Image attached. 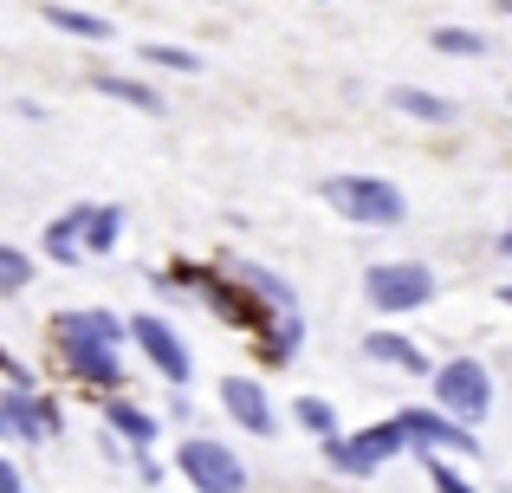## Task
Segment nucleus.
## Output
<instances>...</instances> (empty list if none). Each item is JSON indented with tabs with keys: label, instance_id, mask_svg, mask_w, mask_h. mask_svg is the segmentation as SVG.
<instances>
[{
	"label": "nucleus",
	"instance_id": "f3484780",
	"mask_svg": "<svg viewBox=\"0 0 512 493\" xmlns=\"http://www.w3.org/2000/svg\"><path fill=\"white\" fill-rule=\"evenodd\" d=\"M78 234H85V202H72L65 215L46 221V234H39V247H46L52 266H78L85 260V247H78Z\"/></svg>",
	"mask_w": 512,
	"mask_h": 493
},
{
	"label": "nucleus",
	"instance_id": "a211bd4d",
	"mask_svg": "<svg viewBox=\"0 0 512 493\" xmlns=\"http://www.w3.org/2000/svg\"><path fill=\"white\" fill-rule=\"evenodd\" d=\"M91 85H98V98H111V104H130V111H143V117H163V111H169V98H163L156 85H143V78H124V72H98Z\"/></svg>",
	"mask_w": 512,
	"mask_h": 493
},
{
	"label": "nucleus",
	"instance_id": "a878e982",
	"mask_svg": "<svg viewBox=\"0 0 512 493\" xmlns=\"http://www.w3.org/2000/svg\"><path fill=\"white\" fill-rule=\"evenodd\" d=\"M163 416H169V422H195V396H188V390H169Z\"/></svg>",
	"mask_w": 512,
	"mask_h": 493
},
{
	"label": "nucleus",
	"instance_id": "ddd939ff",
	"mask_svg": "<svg viewBox=\"0 0 512 493\" xmlns=\"http://www.w3.org/2000/svg\"><path fill=\"white\" fill-rule=\"evenodd\" d=\"M253 344H260L266 370H286L292 357H299V344H305V312H266L260 331H253Z\"/></svg>",
	"mask_w": 512,
	"mask_h": 493
},
{
	"label": "nucleus",
	"instance_id": "4468645a",
	"mask_svg": "<svg viewBox=\"0 0 512 493\" xmlns=\"http://www.w3.org/2000/svg\"><path fill=\"white\" fill-rule=\"evenodd\" d=\"M227 273H234L240 286L260 299V312H305V305H299V286H292L286 273H273V266H260V260H234Z\"/></svg>",
	"mask_w": 512,
	"mask_h": 493
},
{
	"label": "nucleus",
	"instance_id": "f8f14e48",
	"mask_svg": "<svg viewBox=\"0 0 512 493\" xmlns=\"http://www.w3.org/2000/svg\"><path fill=\"white\" fill-rule=\"evenodd\" d=\"M363 357L383 364V370H402V377H435V357H428L409 331H396V325H376L370 338H363Z\"/></svg>",
	"mask_w": 512,
	"mask_h": 493
},
{
	"label": "nucleus",
	"instance_id": "b1692460",
	"mask_svg": "<svg viewBox=\"0 0 512 493\" xmlns=\"http://www.w3.org/2000/svg\"><path fill=\"white\" fill-rule=\"evenodd\" d=\"M428 487H435V493H480L454 461H428Z\"/></svg>",
	"mask_w": 512,
	"mask_h": 493
},
{
	"label": "nucleus",
	"instance_id": "f257e3e1",
	"mask_svg": "<svg viewBox=\"0 0 512 493\" xmlns=\"http://www.w3.org/2000/svg\"><path fill=\"white\" fill-rule=\"evenodd\" d=\"M46 338H52L59 370L78 383V390H91V403L130 390V364H124L130 331H124V312H111V305H65V312L46 318Z\"/></svg>",
	"mask_w": 512,
	"mask_h": 493
},
{
	"label": "nucleus",
	"instance_id": "7ed1b4c3",
	"mask_svg": "<svg viewBox=\"0 0 512 493\" xmlns=\"http://www.w3.org/2000/svg\"><path fill=\"white\" fill-rule=\"evenodd\" d=\"M318 455H325V468L344 474V481H370V474H383L396 455H409V435H402L396 416H383V422H363V429H344V435H331V442H318Z\"/></svg>",
	"mask_w": 512,
	"mask_h": 493
},
{
	"label": "nucleus",
	"instance_id": "20e7f679",
	"mask_svg": "<svg viewBox=\"0 0 512 493\" xmlns=\"http://www.w3.org/2000/svg\"><path fill=\"white\" fill-rule=\"evenodd\" d=\"M318 195L338 208L350 228H402V215H409V195H402L389 176H363V169L325 176V189H318Z\"/></svg>",
	"mask_w": 512,
	"mask_h": 493
},
{
	"label": "nucleus",
	"instance_id": "6ab92c4d",
	"mask_svg": "<svg viewBox=\"0 0 512 493\" xmlns=\"http://www.w3.org/2000/svg\"><path fill=\"white\" fill-rule=\"evenodd\" d=\"M46 26L52 33H65V39H85V46H104V39L117 33L104 13H85V7H65V0H52L46 7Z\"/></svg>",
	"mask_w": 512,
	"mask_h": 493
},
{
	"label": "nucleus",
	"instance_id": "cd10ccee",
	"mask_svg": "<svg viewBox=\"0 0 512 493\" xmlns=\"http://www.w3.org/2000/svg\"><path fill=\"white\" fill-rule=\"evenodd\" d=\"M493 253H500V260H512V228L500 234V241H493Z\"/></svg>",
	"mask_w": 512,
	"mask_h": 493
},
{
	"label": "nucleus",
	"instance_id": "aec40b11",
	"mask_svg": "<svg viewBox=\"0 0 512 493\" xmlns=\"http://www.w3.org/2000/svg\"><path fill=\"white\" fill-rule=\"evenodd\" d=\"M292 422H299V435H312V442H331V435H344L338 409H331V396H292Z\"/></svg>",
	"mask_w": 512,
	"mask_h": 493
},
{
	"label": "nucleus",
	"instance_id": "393cba45",
	"mask_svg": "<svg viewBox=\"0 0 512 493\" xmlns=\"http://www.w3.org/2000/svg\"><path fill=\"white\" fill-rule=\"evenodd\" d=\"M130 474H137L143 487H163V474H169V468L156 461V448H130Z\"/></svg>",
	"mask_w": 512,
	"mask_h": 493
},
{
	"label": "nucleus",
	"instance_id": "7c9ffc66",
	"mask_svg": "<svg viewBox=\"0 0 512 493\" xmlns=\"http://www.w3.org/2000/svg\"><path fill=\"white\" fill-rule=\"evenodd\" d=\"M20 493H33V487H20Z\"/></svg>",
	"mask_w": 512,
	"mask_h": 493
},
{
	"label": "nucleus",
	"instance_id": "39448f33",
	"mask_svg": "<svg viewBox=\"0 0 512 493\" xmlns=\"http://www.w3.org/2000/svg\"><path fill=\"white\" fill-rule=\"evenodd\" d=\"M363 299L383 318H409V312H422V305H435V266L376 260V266H363Z\"/></svg>",
	"mask_w": 512,
	"mask_h": 493
},
{
	"label": "nucleus",
	"instance_id": "4be33fe9",
	"mask_svg": "<svg viewBox=\"0 0 512 493\" xmlns=\"http://www.w3.org/2000/svg\"><path fill=\"white\" fill-rule=\"evenodd\" d=\"M428 46L448 52V59H487L493 39H487V33H474V26H435V33H428Z\"/></svg>",
	"mask_w": 512,
	"mask_h": 493
},
{
	"label": "nucleus",
	"instance_id": "5701e85b",
	"mask_svg": "<svg viewBox=\"0 0 512 493\" xmlns=\"http://www.w3.org/2000/svg\"><path fill=\"white\" fill-rule=\"evenodd\" d=\"M33 253L26 247H13V241H0V299H20L26 286H33Z\"/></svg>",
	"mask_w": 512,
	"mask_h": 493
},
{
	"label": "nucleus",
	"instance_id": "2eb2a0df",
	"mask_svg": "<svg viewBox=\"0 0 512 493\" xmlns=\"http://www.w3.org/2000/svg\"><path fill=\"white\" fill-rule=\"evenodd\" d=\"M85 260H104V253L124 247V208L117 202H85V234H78Z\"/></svg>",
	"mask_w": 512,
	"mask_h": 493
},
{
	"label": "nucleus",
	"instance_id": "f03ea898",
	"mask_svg": "<svg viewBox=\"0 0 512 493\" xmlns=\"http://www.w3.org/2000/svg\"><path fill=\"white\" fill-rule=\"evenodd\" d=\"M428 403H435L441 416L480 429V422L493 416V364H487V357H474V351L441 357L435 377H428Z\"/></svg>",
	"mask_w": 512,
	"mask_h": 493
},
{
	"label": "nucleus",
	"instance_id": "dca6fc26",
	"mask_svg": "<svg viewBox=\"0 0 512 493\" xmlns=\"http://www.w3.org/2000/svg\"><path fill=\"white\" fill-rule=\"evenodd\" d=\"M389 111L415 117V124H454V117H461V104L441 98V91H428V85H389Z\"/></svg>",
	"mask_w": 512,
	"mask_h": 493
},
{
	"label": "nucleus",
	"instance_id": "423d86ee",
	"mask_svg": "<svg viewBox=\"0 0 512 493\" xmlns=\"http://www.w3.org/2000/svg\"><path fill=\"white\" fill-rule=\"evenodd\" d=\"M65 429L59 396H46L39 383H0V442L13 448H46Z\"/></svg>",
	"mask_w": 512,
	"mask_h": 493
},
{
	"label": "nucleus",
	"instance_id": "0eeeda50",
	"mask_svg": "<svg viewBox=\"0 0 512 493\" xmlns=\"http://www.w3.org/2000/svg\"><path fill=\"white\" fill-rule=\"evenodd\" d=\"M175 474L195 493H247V461H240V448H227L221 435H201V429L175 442Z\"/></svg>",
	"mask_w": 512,
	"mask_h": 493
},
{
	"label": "nucleus",
	"instance_id": "c756f323",
	"mask_svg": "<svg viewBox=\"0 0 512 493\" xmlns=\"http://www.w3.org/2000/svg\"><path fill=\"white\" fill-rule=\"evenodd\" d=\"M493 7H500V13H512V0H493Z\"/></svg>",
	"mask_w": 512,
	"mask_h": 493
},
{
	"label": "nucleus",
	"instance_id": "9b49d317",
	"mask_svg": "<svg viewBox=\"0 0 512 493\" xmlns=\"http://www.w3.org/2000/svg\"><path fill=\"white\" fill-rule=\"evenodd\" d=\"M221 409L234 416V429L260 435V442L279 429V409H273V396H266L260 377H221Z\"/></svg>",
	"mask_w": 512,
	"mask_h": 493
},
{
	"label": "nucleus",
	"instance_id": "1a4fd4ad",
	"mask_svg": "<svg viewBox=\"0 0 512 493\" xmlns=\"http://www.w3.org/2000/svg\"><path fill=\"white\" fill-rule=\"evenodd\" d=\"M396 422H402V435H409V455H428V461H448V455L474 461V455H487V448H480V429H467V422L441 416L435 403L396 409Z\"/></svg>",
	"mask_w": 512,
	"mask_h": 493
},
{
	"label": "nucleus",
	"instance_id": "c85d7f7f",
	"mask_svg": "<svg viewBox=\"0 0 512 493\" xmlns=\"http://www.w3.org/2000/svg\"><path fill=\"white\" fill-rule=\"evenodd\" d=\"M500 305H506V312H512V286H500Z\"/></svg>",
	"mask_w": 512,
	"mask_h": 493
},
{
	"label": "nucleus",
	"instance_id": "6e6552de",
	"mask_svg": "<svg viewBox=\"0 0 512 493\" xmlns=\"http://www.w3.org/2000/svg\"><path fill=\"white\" fill-rule=\"evenodd\" d=\"M124 331H130V344L143 351L150 377H163L169 390H188V383H195V351L182 344V331H175L163 312H130Z\"/></svg>",
	"mask_w": 512,
	"mask_h": 493
},
{
	"label": "nucleus",
	"instance_id": "9d476101",
	"mask_svg": "<svg viewBox=\"0 0 512 493\" xmlns=\"http://www.w3.org/2000/svg\"><path fill=\"white\" fill-rule=\"evenodd\" d=\"M98 429L111 435V442L124 448H156L163 442V416H156L150 403H137V396H98Z\"/></svg>",
	"mask_w": 512,
	"mask_h": 493
},
{
	"label": "nucleus",
	"instance_id": "bb28decb",
	"mask_svg": "<svg viewBox=\"0 0 512 493\" xmlns=\"http://www.w3.org/2000/svg\"><path fill=\"white\" fill-rule=\"evenodd\" d=\"M20 487H26V481H20V461L0 448V493H20Z\"/></svg>",
	"mask_w": 512,
	"mask_h": 493
},
{
	"label": "nucleus",
	"instance_id": "412c9836",
	"mask_svg": "<svg viewBox=\"0 0 512 493\" xmlns=\"http://www.w3.org/2000/svg\"><path fill=\"white\" fill-rule=\"evenodd\" d=\"M143 65L150 72H175V78H195L201 72V52H188V46H169V39H143Z\"/></svg>",
	"mask_w": 512,
	"mask_h": 493
}]
</instances>
